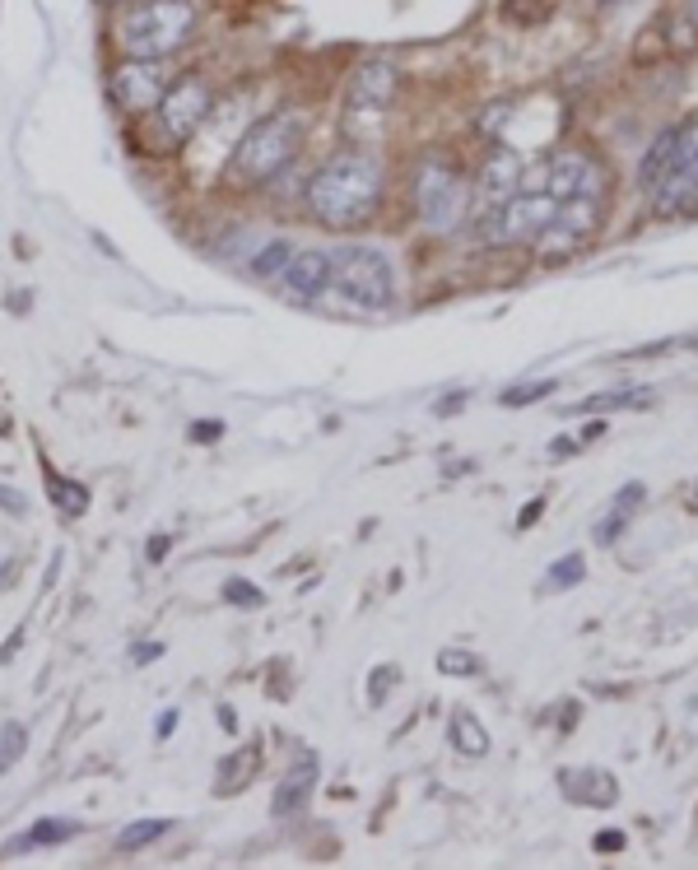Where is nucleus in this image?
<instances>
[{"label": "nucleus", "mask_w": 698, "mask_h": 870, "mask_svg": "<svg viewBox=\"0 0 698 870\" xmlns=\"http://www.w3.org/2000/svg\"><path fill=\"white\" fill-rule=\"evenodd\" d=\"M582 573H587V563H582V554H568L564 563H554L550 568V587H578Z\"/></svg>", "instance_id": "obj_27"}, {"label": "nucleus", "mask_w": 698, "mask_h": 870, "mask_svg": "<svg viewBox=\"0 0 698 870\" xmlns=\"http://www.w3.org/2000/svg\"><path fill=\"white\" fill-rule=\"evenodd\" d=\"M466 201L470 191L447 163H424L419 168V182H415V205H419V219L433 228V233H447L466 219Z\"/></svg>", "instance_id": "obj_7"}, {"label": "nucleus", "mask_w": 698, "mask_h": 870, "mask_svg": "<svg viewBox=\"0 0 698 870\" xmlns=\"http://www.w3.org/2000/svg\"><path fill=\"white\" fill-rule=\"evenodd\" d=\"M289 256H294V242H289V238H275L270 247H261V252L252 256V275H256V280H275Z\"/></svg>", "instance_id": "obj_22"}, {"label": "nucleus", "mask_w": 698, "mask_h": 870, "mask_svg": "<svg viewBox=\"0 0 698 870\" xmlns=\"http://www.w3.org/2000/svg\"><path fill=\"white\" fill-rule=\"evenodd\" d=\"M652 391L643 387H619V391H601V396H587V401L573 405V415H596V410H615V405H647Z\"/></svg>", "instance_id": "obj_21"}, {"label": "nucleus", "mask_w": 698, "mask_h": 870, "mask_svg": "<svg viewBox=\"0 0 698 870\" xmlns=\"http://www.w3.org/2000/svg\"><path fill=\"white\" fill-rule=\"evenodd\" d=\"M382 196V159L368 149H349L317 168L308 182V205L326 228H359Z\"/></svg>", "instance_id": "obj_1"}, {"label": "nucleus", "mask_w": 698, "mask_h": 870, "mask_svg": "<svg viewBox=\"0 0 698 870\" xmlns=\"http://www.w3.org/2000/svg\"><path fill=\"white\" fill-rule=\"evenodd\" d=\"M168 94V75H163L159 61H121L117 70H112V98H117L121 112H154L159 108V98Z\"/></svg>", "instance_id": "obj_9"}, {"label": "nucleus", "mask_w": 698, "mask_h": 870, "mask_svg": "<svg viewBox=\"0 0 698 870\" xmlns=\"http://www.w3.org/2000/svg\"><path fill=\"white\" fill-rule=\"evenodd\" d=\"M391 680H396V670H391V666H382V675H377V684H368V698H373V703H382V698H387V689H391Z\"/></svg>", "instance_id": "obj_31"}, {"label": "nucleus", "mask_w": 698, "mask_h": 870, "mask_svg": "<svg viewBox=\"0 0 698 870\" xmlns=\"http://www.w3.org/2000/svg\"><path fill=\"white\" fill-rule=\"evenodd\" d=\"M42 470H47V489H52L56 508L66 512V517H84V512H89V489H84V484H75V480H61L47 461H42Z\"/></svg>", "instance_id": "obj_19"}, {"label": "nucleus", "mask_w": 698, "mask_h": 870, "mask_svg": "<svg viewBox=\"0 0 698 870\" xmlns=\"http://www.w3.org/2000/svg\"><path fill=\"white\" fill-rule=\"evenodd\" d=\"M196 33V0H145L117 24V47L131 61H163Z\"/></svg>", "instance_id": "obj_2"}, {"label": "nucleus", "mask_w": 698, "mask_h": 870, "mask_svg": "<svg viewBox=\"0 0 698 870\" xmlns=\"http://www.w3.org/2000/svg\"><path fill=\"white\" fill-rule=\"evenodd\" d=\"M0 508L10 512V517H28V498L19 489H10V484H0Z\"/></svg>", "instance_id": "obj_28"}, {"label": "nucleus", "mask_w": 698, "mask_h": 870, "mask_svg": "<svg viewBox=\"0 0 698 870\" xmlns=\"http://www.w3.org/2000/svg\"><path fill=\"white\" fill-rule=\"evenodd\" d=\"M540 512H545V498H531V503H526V512L517 517V522H522V526H536Z\"/></svg>", "instance_id": "obj_36"}, {"label": "nucleus", "mask_w": 698, "mask_h": 870, "mask_svg": "<svg viewBox=\"0 0 698 870\" xmlns=\"http://www.w3.org/2000/svg\"><path fill=\"white\" fill-rule=\"evenodd\" d=\"M447 731H452V745H457L461 754H470V759H475V754H484V750H489V731H484V726H480V717H475V712H470V708H457V712H452V722H447Z\"/></svg>", "instance_id": "obj_18"}, {"label": "nucleus", "mask_w": 698, "mask_h": 870, "mask_svg": "<svg viewBox=\"0 0 698 870\" xmlns=\"http://www.w3.org/2000/svg\"><path fill=\"white\" fill-rule=\"evenodd\" d=\"M256 773H261V745H242V750H233L229 759L219 763V796L242 791Z\"/></svg>", "instance_id": "obj_15"}, {"label": "nucleus", "mask_w": 698, "mask_h": 870, "mask_svg": "<svg viewBox=\"0 0 698 870\" xmlns=\"http://www.w3.org/2000/svg\"><path fill=\"white\" fill-rule=\"evenodd\" d=\"M554 387H559V382H550V377H545V382H522V387L503 391V405H536V401H545Z\"/></svg>", "instance_id": "obj_26"}, {"label": "nucleus", "mask_w": 698, "mask_h": 870, "mask_svg": "<svg viewBox=\"0 0 698 870\" xmlns=\"http://www.w3.org/2000/svg\"><path fill=\"white\" fill-rule=\"evenodd\" d=\"M484 191L489 196H512V191L522 187V159L512 154V149H494L489 159H484Z\"/></svg>", "instance_id": "obj_14"}, {"label": "nucleus", "mask_w": 698, "mask_h": 870, "mask_svg": "<svg viewBox=\"0 0 698 870\" xmlns=\"http://www.w3.org/2000/svg\"><path fill=\"white\" fill-rule=\"evenodd\" d=\"M224 438V424L219 419H196L191 424V442H219Z\"/></svg>", "instance_id": "obj_29"}, {"label": "nucleus", "mask_w": 698, "mask_h": 870, "mask_svg": "<svg viewBox=\"0 0 698 870\" xmlns=\"http://www.w3.org/2000/svg\"><path fill=\"white\" fill-rule=\"evenodd\" d=\"M173 829V819H135V824H126V829L117 833V852H140V847H149V843H159L163 833Z\"/></svg>", "instance_id": "obj_20"}, {"label": "nucleus", "mask_w": 698, "mask_h": 870, "mask_svg": "<svg viewBox=\"0 0 698 870\" xmlns=\"http://www.w3.org/2000/svg\"><path fill=\"white\" fill-rule=\"evenodd\" d=\"M391 94H396V66H387V61H363V66L354 70V84H349V112L377 117V112H387Z\"/></svg>", "instance_id": "obj_11"}, {"label": "nucleus", "mask_w": 698, "mask_h": 870, "mask_svg": "<svg viewBox=\"0 0 698 870\" xmlns=\"http://www.w3.org/2000/svg\"><path fill=\"white\" fill-rule=\"evenodd\" d=\"M173 549V536H149V545H145V559L149 563H163V554Z\"/></svg>", "instance_id": "obj_30"}, {"label": "nucleus", "mask_w": 698, "mask_h": 870, "mask_svg": "<svg viewBox=\"0 0 698 870\" xmlns=\"http://www.w3.org/2000/svg\"><path fill=\"white\" fill-rule=\"evenodd\" d=\"M461 405H466V391H457V396H443V401H438V415H457Z\"/></svg>", "instance_id": "obj_35"}, {"label": "nucleus", "mask_w": 698, "mask_h": 870, "mask_svg": "<svg viewBox=\"0 0 698 870\" xmlns=\"http://www.w3.org/2000/svg\"><path fill=\"white\" fill-rule=\"evenodd\" d=\"M312 791H317V754L303 750L294 763H289V773H284V782L275 787V801H270V810H275V819H289L298 815L303 805L312 801Z\"/></svg>", "instance_id": "obj_13"}, {"label": "nucleus", "mask_w": 698, "mask_h": 870, "mask_svg": "<svg viewBox=\"0 0 698 870\" xmlns=\"http://www.w3.org/2000/svg\"><path fill=\"white\" fill-rule=\"evenodd\" d=\"M694 14H698V0H694Z\"/></svg>", "instance_id": "obj_39"}, {"label": "nucleus", "mask_w": 698, "mask_h": 870, "mask_svg": "<svg viewBox=\"0 0 698 870\" xmlns=\"http://www.w3.org/2000/svg\"><path fill=\"white\" fill-rule=\"evenodd\" d=\"M643 498H647V494H643V484H629V489H619V498L610 503V512L601 517V526L591 531V536H596V545H610V540H615L619 531H624V522H629V508H638Z\"/></svg>", "instance_id": "obj_17"}, {"label": "nucleus", "mask_w": 698, "mask_h": 870, "mask_svg": "<svg viewBox=\"0 0 698 870\" xmlns=\"http://www.w3.org/2000/svg\"><path fill=\"white\" fill-rule=\"evenodd\" d=\"M75 833H84L80 819L52 815V819H38V824H33L24 838H14V847H19V852H24V847H61V843H70Z\"/></svg>", "instance_id": "obj_16"}, {"label": "nucleus", "mask_w": 698, "mask_h": 870, "mask_svg": "<svg viewBox=\"0 0 698 870\" xmlns=\"http://www.w3.org/2000/svg\"><path fill=\"white\" fill-rule=\"evenodd\" d=\"M619 847H624V833H615V829L596 833V852H619Z\"/></svg>", "instance_id": "obj_33"}, {"label": "nucleus", "mask_w": 698, "mask_h": 870, "mask_svg": "<svg viewBox=\"0 0 698 870\" xmlns=\"http://www.w3.org/2000/svg\"><path fill=\"white\" fill-rule=\"evenodd\" d=\"M159 656H163L159 643H135V647H131V661H135V666H145V661H159Z\"/></svg>", "instance_id": "obj_32"}, {"label": "nucleus", "mask_w": 698, "mask_h": 870, "mask_svg": "<svg viewBox=\"0 0 698 870\" xmlns=\"http://www.w3.org/2000/svg\"><path fill=\"white\" fill-rule=\"evenodd\" d=\"M559 219V201L545 196V191H522V196H508L503 210L494 219V233L489 242H531V238H545Z\"/></svg>", "instance_id": "obj_8"}, {"label": "nucleus", "mask_w": 698, "mask_h": 870, "mask_svg": "<svg viewBox=\"0 0 698 870\" xmlns=\"http://www.w3.org/2000/svg\"><path fill=\"white\" fill-rule=\"evenodd\" d=\"M224 601L238 605V610H261V605H266V591L256 587V582H247V577H229V582H224Z\"/></svg>", "instance_id": "obj_23"}, {"label": "nucleus", "mask_w": 698, "mask_h": 870, "mask_svg": "<svg viewBox=\"0 0 698 870\" xmlns=\"http://www.w3.org/2000/svg\"><path fill=\"white\" fill-rule=\"evenodd\" d=\"M24 745H28V731H24V726H19V722H5V726H0V773L19 763V754H24Z\"/></svg>", "instance_id": "obj_24"}, {"label": "nucleus", "mask_w": 698, "mask_h": 870, "mask_svg": "<svg viewBox=\"0 0 698 870\" xmlns=\"http://www.w3.org/2000/svg\"><path fill=\"white\" fill-rule=\"evenodd\" d=\"M298 145H303V112L284 108V112H275V117L256 121L252 131L238 140V149H233V173H238L242 182H270L275 173H284V168L294 163Z\"/></svg>", "instance_id": "obj_3"}, {"label": "nucleus", "mask_w": 698, "mask_h": 870, "mask_svg": "<svg viewBox=\"0 0 698 870\" xmlns=\"http://www.w3.org/2000/svg\"><path fill=\"white\" fill-rule=\"evenodd\" d=\"M438 670L443 675H480V656L461 652V647H443L438 652Z\"/></svg>", "instance_id": "obj_25"}, {"label": "nucleus", "mask_w": 698, "mask_h": 870, "mask_svg": "<svg viewBox=\"0 0 698 870\" xmlns=\"http://www.w3.org/2000/svg\"><path fill=\"white\" fill-rule=\"evenodd\" d=\"M643 187L657 191V210H675L680 191L698 187V121H685L680 131L661 135L643 163Z\"/></svg>", "instance_id": "obj_4"}, {"label": "nucleus", "mask_w": 698, "mask_h": 870, "mask_svg": "<svg viewBox=\"0 0 698 870\" xmlns=\"http://www.w3.org/2000/svg\"><path fill=\"white\" fill-rule=\"evenodd\" d=\"M173 731H177V708H168V712H163V717H159V726H154V736H159V740H168V736H173Z\"/></svg>", "instance_id": "obj_34"}, {"label": "nucleus", "mask_w": 698, "mask_h": 870, "mask_svg": "<svg viewBox=\"0 0 698 870\" xmlns=\"http://www.w3.org/2000/svg\"><path fill=\"white\" fill-rule=\"evenodd\" d=\"M326 289L354 303V308H387L391 294H396V275H391L387 256L373 252V247H340L331 256Z\"/></svg>", "instance_id": "obj_5"}, {"label": "nucleus", "mask_w": 698, "mask_h": 870, "mask_svg": "<svg viewBox=\"0 0 698 870\" xmlns=\"http://www.w3.org/2000/svg\"><path fill=\"white\" fill-rule=\"evenodd\" d=\"M573 452H578V442L573 438H554L550 442V456H573Z\"/></svg>", "instance_id": "obj_37"}, {"label": "nucleus", "mask_w": 698, "mask_h": 870, "mask_svg": "<svg viewBox=\"0 0 698 870\" xmlns=\"http://www.w3.org/2000/svg\"><path fill=\"white\" fill-rule=\"evenodd\" d=\"M219 726H224V731H238V717H233V708H219Z\"/></svg>", "instance_id": "obj_38"}, {"label": "nucleus", "mask_w": 698, "mask_h": 870, "mask_svg": "<svg viewBox=\"0 0 698 870\" xmlns=\"http://www.w3.org/2000/svg\"><path fill=\"white\" fill-rule=\"evenodd\" d=\"M326 275H331V256L326 252H294L289 261H284V270L275 275V280H280L284 298L308 303V298H317L326 289Z\"/></svg>", "instance_id": "obj_12"}, {"label": "nucleus", "mask_w": 698, "mask_h": 870, "mask_svg": "<svg viewBox=\"0 0 698 870\" xmlns=\"http://www.w3.org/2000/svg\"><path fill=\"white\" fill-rule=\"evenodd\" d=\"M210 112H215V94H210L205 80L173 84V89L159 98V108H154V121H159V154H173V149H182L187 140H196V131L210 121Z\"/></svg>", "instance_id": "obj_6"}, {"label": "nucleus", "mask_w": 698, "mask_h": 870, "mask_svg": "<svg viewBox=\"0 0 698 870\" xmlns=\"http://www.w3.org/2000/svg\"><path fill=\"white\" fill-rule=\"evenodd\" d=\"M545 196H554V201H578V196H596L601 191V173L591 168V159H582V154H554L550 163H545Z\"/></svg>", "instance_id": "obj_10"}]
</instances>
